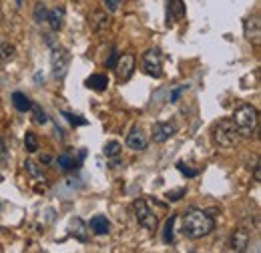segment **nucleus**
Masks as SVG:
<instances>
[{"mask_svg":"<svg viewBox=\"0 0 261 253\" xmlns=\"http://www.w3.org/2000/svg\"><path fill=\"white\" fill-rule=\"evenodd\" d=\"M57 165H59L63 171H73V169L77 167V161H75V157H73L71 153H61V155L57 157Z\"/></svg>","mask_w":261,"mask_h":253,"instance_id":"obj_20","label":"nucleus"},{"mask_svg":"<svg viewBox=\"0 0 261 253\" xmlns=\"http://www.w3.org/2000/svg\"><path fill=\"white\" fill-rule=\"evenodd\" d=\"M187 88H189V84H179V86H177V88L171 92V103H177V98H179V96H181V94H183Z\"/></svg>","mask_w":261,"mask_h":253,"instance_id":"obj_32","label":"nucleus"},{"mask_svg":"<svg viewBox=\"0 0 261 253\" xmlns=\"http://www.w3.org/2000/svg\"><path fill=\"white\" fill-rule=\"evenodd\" d=\"M247 245H249V231H245V229L233 231L231 241H229V249L231 251H245Z\"/></svg>","mask_w":261,"mask_h":253,"instance_id":"obj_12","label":"nucleus"},{"mask_svg":"<svg viewBox=\"0 0 261 253\" xmlns=\"http://www.w3.org/2000/svg\"><path fill=\"white\" fill-rule=\"evenodd\" d=\"M143 69L149 77H155V79L163 77V53L159 48H149L143 55Z\"/></svg>","mask_w":261,"mask_h":253,"instance_id":"obj_6","label":"nucleus"},{"mask_svg":"<svg viewBox=\"0 0 261 253\" xmlns=\"http://www.w3.org/2000/svg\"><path fill=\"white\" fill-rule=\"evenodd\" d=\"M115 71H117V79L121 83H127L133 77V71H135V55H131V53L121 55L117 65H115Z\"/></svg>","mask_w":261,"mask_h":253,"instance_id":"obj_8","label":"nucleus"},{"mask_svg":"<svg viewBox=\"0 0 261 253\" xmlns=\"http://www.w3.org/2000/svg\"><path fill=\"white\" fill-rule=\"evenodd\" d=\"M50 161H52V159H50L48 155H42V157H40V163H50Z\"/></svg>","mask_w":261,"mask_h":253,"instance_id":"obj_34","label":"nucleus"},{"mask_svg":"<svg viewBox=\"0 0 261 253\" xmlns=\"http://www.w3.org/2000/svg\"><path fill=\"white\" fill-rule=\"evenodd\" d=\"M121 143H117V141H111V143H107L104 145V155H107V159H117V157H121Z\"/></svg>","mask_w":261,"mask_h":253,"instance_id":"obj_21","label":"nucleus"},{"mask_svg":"<svg viewBox=\"0 0 261 253\" xmlns=\"http://www.w3.org/2000/svg\"><path fill=\"white\" fill-rule=\"evenodd\" d=\"M211 135H213V143L223 149H233L241 141V135L231 119H221L219 123H215Z\"/></svg>","mask_w":261,"mask_h":253,"instance_id":"obj_3","label":"nucleus"},{"mask_svg":"<svg viewBox=\"0 0 261 253\" xmlns=\"http://www.w3.org/2000/svg\"><path fill=\"white\" fill-rule=\"evenodd\" d=\"M169 10H173L171 18H183V16H185V6H183V0H173V4H169Z\"/></svg>","mask_w":261,"mask_h":253,"instance_id":"obj_25","label":"nucleus"},{"mask_svg":"<svg viewBox=\"0 0 261 253\" xmlns=\"http://www.w3.org/2000/svg\"><path fill=\"white\" fill-rule=\"evenodd\" d=\"M24 145H26L28 153H36V151H38V139H36V135H34L32 131H28V133L24 135Z\"/></svg>","mask_w":261,"mask_h":253,"instance_id":"obj_22","label":"nucleus"},{"mask_svg":"<svg viewBox=\"0 0 261 253\" xmlns=\"http://www.w3.org/2000/svg\"><path fill=\"white\" fill-rule=\"evenodd\" d=\"M119 48H115L113 46V50H111V55H109V59H107V67L109 69H115V65H117V61H119Z\"/></svg>","mask_w":261,"mask_h":253,"instance_id":"obj_28","label":"nucleus"},{"mask_svg":"<svg viewBox=\"0 0 261 253\" xmlns=\"http://www.w3.org/2000/svg\"><path fill=\"white\" fill-rule=\"evenodd\" d=\"M65 6H57V8H52V10H48V16H46V20L50 22V28L55 30V32H59L63 26H65Z\"/></svg>","mask_w":261,"mask_h":253,"instance_id":"obj_13","label":"nucleus"},{"mask_svg":"<svg viewBox=\"0 0 261 253\" xmlns=\"http://www.w3.org/2000/svg\"><path fill=\"white\" fill-rule=\"evenodd\" d=\"M243 36L249 42H253L255 46H259V42H261V18H259V14H251V16L245 18V22H243Z\"/></svg>","mask_w":261,"mask_h":253,"instance_id":"obj_7","label":"nucleus"},{"mask_svg":"<svg viewBox=\"0 0 261 253\" xmlns=\"http://www.w3.org/2000/svg\"><path fill=\"white\" fill-rule=\"evenodd\" d=\"M12 103H14V109L20 111V113H28L30 107H32V100L24 92H14L12 94Z\"/></svg>","mask_w":261,"mask_h":253,"instance_id":"obj_18","label":"nucleus"},{"mask_svg":"<svg viewBox=\"0 0 261 253\" xmlns=\"http://www.w3.org/2000/svg\"><path fill=\"white\" fill-rule=\"evenodd\" d=\"M88 26H90L94 32L104 30V28L109 26V16H107V12H102V10L92 12V14L88 16Z\"/></svg>","mask_w":261,"mask_h":253,"instance_id":"obj_15","label":"nucleus"},{"mask_svg":"<svg viewBox=\"0 0 261 253\" xmlns=\"http://www.w3.org/2000/svg\"><path fill=\"white\" fill-rule=\"evenodd\" d=\"M185 193H187V189H179V191H169V193H167V199H169V201H179V199H181V197H183Z\"/></svg>","mask_w":261,"mask_h":253,"instance_id":"obj_33","label":"nucleus"},{"mask_svg":"<svg viewBox=\"0 0 261 253\" xmlns=\"http://www.w3.org/2000/svg\"><path fill=\"white\" fill-rule=\"evenodd\" d=\"M177 133V125L173 123H155L153 125V141L155 143H167Z\"/></svg>","mask_w":261,"mask_h":253,"instance_id":"obj_9","label":"nucleus"},{"mask_svg":"<svg viewBox=\"0 0 261 253\" xmlns=\"http://www.w3.org/2000/svg\"><path fill=\"white\" fill-rule=\"evenodd\" d=\"M69 65H71V53L69 48L61 46V44H55L52 46V55H50V69H52V77L55 79H65L67 77V71H69Z\"/></svg>","mask_w":261,"mask_h":253,"instance_id":"obj_4","label":"nucleus"},{"mask_svg":"<svg viewBox=\"0 0 261 253\" xmlns=\"http://www.w3.org/2000/svg\"><path fill=\"white\" fill-rule=\"evenodd\" d=\"M133 209H135V219L141 227H145L147 231H155L157 225H159V219H157L155 211L149 207V203L145 199H135L133 203Z\"/></svg>","mask_w":261,"mask_h":253,"instance_id":"obj_5","label":"nucleus"},{"mask_svg":"<svg viewBox=\"0 0 261 253\" xmlns=\"http://www.w3.org/2000/svg\"><path fill=\"white\" fill-rule=\"evenodd\" d=\"M123 4V0H104V6H107L109 12H117Z\"/></svg>","mask_w":261,"mask_h":253,"instance_id":"obj_30","label":"nucleus"},{"mask_svg":"<svg viewBox=\"0 0 261 253\" xmlns=\"http://www.w3.org/2000/svg\"><path fill=\"white\" fill-rule=\"evenodd\" d=\"M30 111H32V115H34V123H38V125H44V123L48 121V119H46V115H44V111H42L38 105H34V103H32Z\"/></svg>","mask_w":261,"mask_h":253,"instance_id":"obj_26","label":"nucleus"},{"mask_svg":"<svg viewBox=\"0 0 261 253\" xmlns=\"http://www.w3.org/2000/svg\"><path fill=\"white\" fill-rule=\"evenodd\" d=\"M177 169H179V171H181L185 177H191V179L199 175V171H195V169H189V167H187L183 161H179V163H177Z\"/></svg>","mask_w":261,"mask_h":253,"instance_id":"obj_27","label":"nucleus"},{"mask_svg":"<svg viewBox=\"0 0 261 253\" xmlns=\"http://www.w3.org/2000/svg\"><path fill=\"white\" fill-rule=\"evenodd\" d=\"M181 221V231L189 239H201L215 229V219L203 209H189L187 213H183Z\"/></svg>","mask_w":261,"mask_h":253,"instance_id":"obj_1","label":"nucleus"},{"mask_svg":"<svg viewBox=\"0 0 261 253\" xmlns=\"http://www.w3.org/2000/svg\"><path fill=\"white\" fill-rule=\"evenodd\" d=\"M46 16H48V8L42 4V2H38L36 6H34V12H32V18H34V22H44L46 20Z\"/></svg>","mask_w":261,"mask_h":253,"instance_id":"obj_24","label":"nucleus"},{"mask_svg":"<svg viewBox=\"0 0 261 253\" xmlns=\"http://www.w3.org/2000/svg\"><path fill=\"white\" fill-rule=\"evenodd\" d=\"M69 231H71V235H73L75 239H79L81 243H87V241H88V227H87V223H85L81 217H75V219L71 221Z\"/></svg>","mask_w":261,"mask_h":253,"instance_id":"obj_11","label":"nucleus"},{"mask_svg":"<svg viewBox=\"0 0 261 253\" xmlns=\"http://www.w3.org/2000/svg\"><path fill=\"white\" fill-rule=\"evenodd\" d=\"M87 86L88 88H92V90H104V88H107L109 86V77L107 75H90L87 81Z\"/></svg>","mask_w":261,"mask_h":253,"instance_id":"obj_17","label":"nucleus"},{"mask_svg":"<svg viewBox=\"0 0 261 253\" xmlns=\"http://www.w3.org/2000/svg\"><path fill=\"white\" fill-rule=\"evenodd\" d=\"M6 161H8V151H6V145H4L2 137H0V167H2Z\"/></svg>","mask_w":261,"mask_h":253,"instance_id":"obj_31","label":"nucleus"},{"mask_svg":"<svg viewBox=\"0 0 261 253\" xmlns=\"http://www.w3.org/2000/svg\"><path fill=\"white\" fill-rule=\"evenodd\" d=\"M24 169H26V171H28V173H30L34 179H38V181L46 183V175H44V173H42V169H38V167H36L32 161H26V163H24Z\"/></svg>","mask_w":261,"mask_h":253,"instance_id":"obj_23","label":"nucleus"},{"mask_svg":"<svg viewBox=\"0 0 261 253\" xmlns=\"http://www.w3.org/2000/svg\"><path fill=\"white\" fill-rule=\"evenodd\" d=\"M177 219H179V215H171L169 219H167V223H165V231H163V241L165 243H175V223H177Z\"/></svg>","mask_w":261,"mask_h":253,"instance_id":"obj_19","label":"nucleus"},{"mask_svg":"<svg viewBox=\"0 0 261 253\" xmlns=\"http://www.w3.org/2000/svg\"><path fill=\"white\" fill-rule=\"evenodd\" d=\"M14 55H16L14 44H10L8 40H2V38H0V69L6 67V65L14 59Z\"/></svg>","mask_w":261,"mask_h":253,"instance_id":"obj_16","label":"nucleus"},{"mask_svg":"<svg viewBox=\"0 0 261 253\" xmlns=\"http://www.w3.org/2000/svg\"><path fill=\"white\" fill-rule=\"evenodd\" d=\"M63 117H67V119H69V123H73V125H87V121H85L83 117H79V115H73V113L63 111Z\"/></svg>","mask_w":261,"mask_h":253,"instance_id":"obj_29","label":"nucleus"},{"mask_svg":"<svg viewBox=\"0 0 261 253\" xmlns=\"http://www.w3.org/2000/svg\"><path fill=\"white\" fill-rule=\"evenodd\" d=\"M88 227H90L96 235H107V233H111V221L104 217V215H94V217L90 219Z\"/></svg>","mask_w":261,"mask_h":253,"instance_id":"obj_14","label":"nucleus"},{"mask_svg":"<svg viewBox=\"0 0 261 253\" xmlns=\"http://www.w3.org/2000/svg\"><path fill=\"white\" fill-rule=\"evenodd\" d=\"M147 145H149V139L143 133V129L141 127H133L131 133L127 135V147L133 149V151H145Z\"/></svg>","mask_w":261,"mask_h":253,"instance_id":"obj_10","label":"nucleus"},{"mask_svg":"<svg viewBox=\"0 0 261 253\" xmlns=\"http://www.w3.org/2000/svg\"><path fill=\"white\" fill-rule=\"evenodd\" d=\"M231 121L235 123L241 139H247V137H251V135L255 133V129H257V125H259V113H257V109H255L253 105L243 103V105H239V107L235 109Z\"/></svg>","mask_w":261,"mask_h":253,"instance_id":"obj_2","label":"nucleus"}]
</instances>
